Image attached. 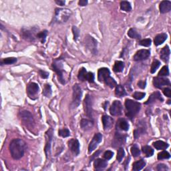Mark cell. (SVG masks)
I'll use <instances>...</instances> for the list:
<instances>
[{
    "mask_svg": "<svg viewBox=\"0 0 171 171\" xmlns=\"http://www.w3.org/2000/svg\"><path fill=\"white\" fill-rule=\"evenodd\" d=\"M26 145L25 142L20 138H15L11 141L9 150L12 158L18 160L22 158L25 153Z\"/></svg>",
    "mask_w": 171,
    "mask_h": 171,
    "instance_id": "6da1fadb",
    "label": "cell"
},
{
    "mask_svg": "<svg viewBox=\"0 0 171 171\" xmlns=\"http://www.w3.org/2000/svg\"><path fill=\"white\" fill-rule=\"evenodd\" d=\"M98 79L101 82H104L111 88H114L116 86V82L110 76V72L106 68L99 69L98 73Z\"/></svg>",
    "mask_w": 171,
    "mask_h": 171,
    "instance_id": "7a4b0ae2",
    "label": "cell"
},
{
    "mask_svg": "<svg viewBox=\"0 0 171 171\" xmlns=\"http://www.w3.org/2000/svg\"><path fill=\"white\" fill-rule=\"evenodd\" d=\"M125 107L126 109V116L130 119H132L139 112L140 110V104L130 99H126L125 101Z\"/></svg>",
    "mask_w": 171,
    "mask_h": 171,
    "instance_id": "3957f363",
    "label": "cell"
},
{
    "mask_svg": "<svg viewBox=\"0 0 171 171\" xmlns=\"http://www.w3.org/2000/svg\"><path fill=\"white\" fill-rule=\"evenodd\" d=\"M71 15L72 12L70 10L66 9V8H56L54 21L58 23H65L68 20Z\"/></svg>",
    "mask_w": 171,
    "mask_h": 171,
    "instance_id": "277c9868",
    "label": "cell"
},
{
    "mask_svg": "<svg viewBox=\"0 0 171 171\" xmlns=\"http://www.w3.org/2000/svg\"><path fill=\"white\" fill-rule=\"evenodd\" d=\"M19 116L21 121V123L27 128H34L35 121L33 116L32 114L27 110H23L19 114Z\"/></svg>",
    "mask_w": 171,
    "mask_h": 171,
    "instance_id": "5b68a950",
    "label": "cell"
},
{
    "mask_svg": "<svg viewBox=\"0 0 171 171\" xmlns=\"http://www.w3.org/2000/svg\"><path fill=\"white\" fill-rule=\"evenodd\" d=\"M52 68L54 71L58 75L59 82L62 84H64L66 83V81H65V78L64 76L63 64H62V61L60 59H55L53 62Z\"/></svg>",
    "mask_w": 171,
    "mask_h": 171,
    "instance_id": "8992f818",
    "label": "cell"
},
{
    "mask_svg": "<svg viewBox=\"0 0 171 171\" xmlns=\"http://www.w3.org/2000/svg\"><path fill=\"white\" fill-rule=\"evenodd\" d=\"M73 95H72V102L71 106L72 108H77L80 104L81 98L82 96V92L80 86L78 84H75L73 86Z\"/></svg>",
    "mask_w": 171,
    "mask_h": 171,
    "instance_id": "52a82bcc",
    "label": "cell"
},
{
    "mask_svg": "<svg viewBox=\"0 0 171 171\" xmlns=\"http://www.w3.org/2000/svg\"><path fill=\"white\" fill-rule=\"evenodd\" d=\"M84 43L86 47L91 51L92 54H97V41L94 37L90 36H87L85 37Z\"/></svg>",
    "mask_w": 171,
    "mask_h": 171,
    "instance_id": "ba28073f",
    "label": "cell"
},
{
    "mask_svg": "<svg viewBox=\"0 0 171 171\" xmlns=\"http://www.w3.org/2000/svg\"><path fill=\"white\" fill-rule=\"evenodd\" d=\"M84 108L86 116L89 118H92V98L89 94L86 95L84 100Z\"/></svg>",
    "mask_w": 171,
    "mask_h": 171,
    "instance_id": "9c48e42d",
    "label": "cell"
},
{
    "mask_svg": "<svg viewBox=\"0 0 171 171\" xmlns=\"http://www.w3.org/2000/svg\"><path fill=\"white\" fill-rule=\"evenodd\" d=\"M38 84L34 82L29 83L27 87V93L28 96L32 100H35L37 98V94L39 92Z\"/></svg>",
    "mask_w": 171,
    "mask_h": 171,
    "instance_id": "30bf717a",
    "label": "cell"
},
{
    "mask_svg": "<svg viewBox=\"0 0 171 171\" xmlns=\"http://www.w3.org/2000/svg\"><path fill=\"white\" fill-rule=\"evenodd\" d=\"M110 112L111 115L114 116H120L123 112V106H122L121 102L118 100L114 102L110 108Z\"/></svg>",
    "mask_w": 171,
    "mask_h": 171,
    "instance_id": "8fae6325",
    "label": "cell"
},
{
    "mask_svg": "<svg viewBox=\"0 0 171 171\" xmlns=\"http://www.w3.org/2000/svg\"><path fill=\"white\" fill-rule=\"evenodd\" d=\"M102 135L100 133H96L94 136L93 138H92V141L90 143L88 146V153H91L92 152H93L95 149L98 145V144L102 142Z\"/></svg>",
    "mask_w": 171,
    "mask_h": 171,
    "instance_id": "7c38bea8",
    "label": "cell"
},
{
    "mask_svg": "<svg viewBox=\"0 0 171 171\" xmlns=\"http://www.w3.org/2000/svg\"><path fill=\"white\" fill-rule=\"evenodd\" d=\"M126 136L122 134L121 133L116 132L114 138L112 145L114 147H117V146H120L123 145H124V142H126Z\"/></svg>",
    "mask_w": 171,
    "mask_h": 171,
    "instance_id": "4fadbf2b",
    "label": "cell"
},
{
    "mask_svg": "<svg viewBox=\"0 0 171 171\" xmlns=\"http://www.w3.org/2000/svg\"><path fill=\"white\" fill-rule=\"evenodd\" d=\"M46 145L45 146V153L46 154V156L48 157V155H50V147H51V140L53 138V130L52 129H50L48 130L46 133Z\"/></svg>",
    "mask_w": 171,
    "mask_h": 171,
    "instance_id": "5bb4252c",
    "label": "cell"
},
{
    "mask_svg": "<svg viewBox=\"0 0 171 171\" xmlns=\"http://www.w3.org/2000/svg\"><path fill=\"white\" fill-rule=\"evenodd\" d=\"M21 36H22L23 38L27 40V41L33 42L36 39L35 31L32 29H22Z\"/></svg>",
    "mask_w": 171,
    "mask_h": 171,
    "instance_id": "9a60e30c",
    "label": "cell"
},
{
    "mask_svg": "<svg viewBox=\"0 0 171 171\" xmlns=\"http://www.w3.org/2000/svg\"><path fill=\"white\" fill-rule=\"evenodd\" d=\"M170 80L166 78L158 76L154 78L153 79L154 86L158 88H161L164 86L170 85Z\"/></svg>",
    "mask_w": 171,
    "mask_h": 171,
    "instance_id": "2e32d148",
    "label": "cell"
},
{
    "mask_svg": "<svg viewBox=\"0 0 171 171\" xmlns=\"http://www.w3.org/2000/svg\"><path fill=\"white\" fill-rule=\"evenodd\" d=\"M150 55V51L148 50H140L135 54L134 56V61H141L147 59Z\"/></svg>",
    "mask_w": 171,
    "mask_h": 171,
    "instance_id": "e0dca14e",
    "label": "cell"
},
{
    "mask_svg": "<svg viewBox=\"0 0 171 171\" xmlns=\"http://www.w3.org/2000/svg\"><path fill=\"white\" fill-rule=\"evenodd\" d=\"M68 147L75 155H78L80 153V143L77 139H71L68 141Z\"/></svg>",
    "mask_w": 171,
    "mask_h": 171,
    "instance_id": "ac0fdd59",
    "label": "cell"
},
{
    "mask_svg": "<svg viewBox=\"0 0 171 171\" xmlns=\"http://www.w3.org/2000/svg\"><path fill=\"white\" fill-rule=\"evenodd\" d=\"M102 120L103 126H104V130L110 129L111 127H112L113 125L114 120L112 119V118H111L109 116H107V115L103 116L102 118Z\"/></svg>",
    "mask_w": 171,
    "mask_h": 171,
    "instance_id": "d6986e66",
    "label": "cell"
},
{
    "mask_svg": "<svg viewBox=\"0 0 171 171\" xmlns=\"http://www.w3.org/2000/svg\"><path fill=\"white\" fill-rule=\"evenodd\" d=\"M116 129L123 131H128L129 129V124L125 119L120 118L118 119L116 123Z\"/></svg>",
    "mask_w": 171,
    "mask_h": 171,
    "instance_id": "ffe728a7",
    "label": "cell"
},
{
    "mask_svg": "<svg viewBox=\"0 0 171 171\" xmlns=\"http://www.w3.org/2000/svg\"><path fill=\"white\" fill-rule=\"evenodd\" d=\"M170 54V50L169 47L168 46H165L161 50V52H160V57L164 62H169Z\"/></svg>",
    "mask_w": 171,
    "mask_h": 171,
    "instance_id": "44dd1931",
    "label": "cell"
},
{
    "mask_svg": "<svg viewBox=\"0 0 171 171\" xmlns=\"http://www.w3.org/2000/svg\"><path fill=\"white\" fill-rule=\"evenodd\" d=\"M159 9L161 13L169 12L171 10V2L170 1H162L160 4Z\"/></svg>",
    "mask_w": 171,
    "mask_h": 171,
    "instance_id": "7402d4cb",
    "label": "cell"
},
{
    "mask_svg": "<svg viewBox=\"0 0 171 171\" xmlns=\"http://www.w3.org/2000/svg\"><path fill=\"white\" fill-rule=\"evenodd\" d=\"M107 162L104 161L103 159H98L95 160V161L94 162V169H96L98 170H103L106 167H107Z\"/></svg>",
    "mask_w": 171,
    "mask_h": 171,
    "instance_id": "603a6c76",
    "label": "cell"
},
{
    "mask_svg": "<svg viewBox=\"0 0 171 171\" xmlns=\"http://www.w3.org/2000/svg\"><path fill=\"white\" fill-rule=\"evenodd\" d=\"M94 126V122L91 120H88V119H82L80 122V126L82 130L87 131L92 129Z\"/></svg>",
    "mask_w": 171,
    "mask_h": 171,
    "instance_id": "cb8c5ba5",
    "label": "cell"
},
{
    "mask_svg": "<svg viewBox=\"0 0 171 171\" xmlns=\"http://www.w3.org/2000/svg\"><path fill=\"white\" fill-rule=\"evenodd\" d=\"M156 100H160V101H161V102L163 101V98H162L161 94V93H160L159 92H154L153 94H152L150 95V96L149 97L148 100L146 102L145 104H151V103L154 102Z\"/></svg>",
    "mask_w": 171,
    "mask_h": 171,
    "instance_id": "d4e9b609",
    "label": "cell"
},
{
    "mask_svg": "<svg viewBox=\"0 0 171 171\" xmlns=\"http://www.w3.org/2000/svg\"><path fill=\"white\" fill-rule=\"evenodd\" d=\"M167 39V35L166 34H161L157 35V36L154 37V43L155 46H159L164 43L165 40Z\"/></svg>",
    "mask_w": 171,
    "mask_h": 171,
    "instance_id": "484cf974",
    "label": "cell"
},
{
    "mask_svg": "<svg viewBox=\"0 0 171 171\" xmlns=\"http://www.w3.org/2000/svg\"><path fill=\"white\" fill-rule=\"evenodd\" d=\"M146 162L144 160L141 159L140 161H138L137 162H135L132 165V170L134 171H139L140 170H142L144 167H145Z\"/></svg>",
    "mask_w": 171,
    "mask_h": 171,
    "instance_id": "4316f807",
    "label": "cell"
},
{
    "mask_svg": "<svg viewBox=\"0 0 171 171\" xmlns=\"http://www.w3.org/2000/svg\"><path fill=\"white\" fill-rule=\"evenodd\" d=\"M153 146L157 150H165L169 147V145L162 140H158L154 142L153 143Z\"/></svg>",
    "mask_w": 171,
    "mask_h": 171,
    "instance_id": "83f0119b",
    "label": "cell"
},
{
    "mask_svg": "<svg viewBox=\"0 0 171 171\" xmlns=\"http://www.w3.org/2000/svg\"><path fill=\"white\" fill-rule=\"evenodd\" d=\"M115 94L117 97H123L126 95V92L124 87L121 85H116Z\"/></svg>",
    "mask_w": 171,
    "mask_h": 171,
    "instance_id": "f1b7e54d",
    "label": "cell"
},
{
    "mask_svg": "<svg viewBox=\"0 0 171 171\" xmlns=\"http://www.w3.org/2000/svg\"><path fill=\"white\" fill-rule=\"evenodd\" d=\"M124 68V62L122 61H116L114 64V66L113 70L115 72L118 73L123 72Z\"/></svg>",
    "mask_w": 171,
    "mask_h": 171,
    "instance_id": "f546056e",
    "label": "cell"
},
{
    "mask_svg": "<svg viewBox=\"0 0 171 171\" xmlns=\"http://www.w3.org/2000/svg\"><path fill=\"white\" fill-rule=\"evenodd\" d=\"M142 151L143 152L144 154H145V155L147 157L152 156L154 154V150L150 147V146H142Z\"/></svg>",
    "mask_w": 171,
    "mask_h": 171,
    "instance_id": "4dcf8cb0",
    "label": "cell"
},
{
    "mask_svg": "<svg viewBox=\"0 0 171 171\" xmlns=\"http://www.w3.org/2000/svg\"><path fill=\"white\" fill-rule=\"evenodd\" d=\"M120 9L124 12H130L132 10V7L128 1H123L120 2Z\"/></svg>",
    "mask_w": 171,
    "mask_h": 171,
    "instance_id": "1f68e13d",
    "label": "cell"
},
{
    "mask_svg": "<svg viewBox=\"0 0 171 171\" xmlns=\"http://www.w3.org/2000/svg\"><path fill=\"white\" fill-rule=\"evenodd\" d=\"M128 36L133 39H140L141 37L140 35L136 31V29L133 28L129 29L128 32Z\"/></svg>",
    "mask_w": 171,
    "mask_h": 171,
    "instance_id": "d6a6232c",
    "label": "cell"
},
{
    "mask_svg": "<svg viewBox=\"0 0 171 171\" xmlns=\"http://www.w3.org/2000/svg\"><path fill=\"white\" fill-rule=\"evenodd\" d=\"M86 74H87V71L84 68H82L80 70L79 72H78V79L81 81H85L86 78Z\"/></svg>",
    "mask_w": 171,
    "mask_h": 171,
    "instance_id": "836d02e7",
    "label": "cell"
},
{
    "mask_svg": "<svg viewBox=\"0 0 171 171\" xmlns=\"http://www.w3.org/2000/svg\"><path fill=\"white\" fill-rule=\"evenodd\" d=\"M169 75V68L167 66H164L161 68V71L159 73V76L160 77H163V76H167Z\"/></svg>",
    "mask_w": 171,
    "mask_h": 171,
    "instance_id": "e575fe53",
    "label": "cell"
},
{
    "mask_svg": "<svg viewBox=\"0 0 171 171\" xmlns=\"http://www.w3.org/2000/svg\"><path fill=\"white\" fill-rule=\"evenodd\" d=\"M47 34H48V32L46 30H44L43 32L37 33V34L36 35V37L39 40H41L42 43H44L46 41V36H47Z\"/></svg>",
    "mask_w": 171,
    "mask_h": 171,
    "instance_id": "d590c367",
    "label": "cell"
},
{
    "mask_svg": "<svg viewBox=\"0 0 171 171\" xmlns=\"http://www.w3.org/2000/svg\"><path fill=\"white\" fill-rule=\"evenodd\" d=\"M170 154L168 153L167 151H162L161 153H160L158 154V156H157V158H158L159 160H162V159H170Z\"/></svg>",
    "mask_w": 171,
    "mask_h": 171,
    "instance_id": "8d00e7d4",
    "label": "cell"
},
{
    "mask_svg": "<svg viewBox=\"0 0 171 171\" xmlns=\"http://www.w3.org/2000/svg\"><path fill=\"white\" fill-rule=\"evenodd\" d=\"M124 155H125V153H124V149L123 148H119L117 153V156H116V159H117L119 162H120L123 161Z\"/></svg>",
    "mask_w": 171,
    "mask_h": 171,
    "instance_id": "74e56055",
    "label": "cell"
},
{
    "mask_svg": "<svg viewBox=\"0 0 171 171\" xmlns=\"http://www.w3.org/2000/svg\"><path fill=\"white\" fill-rule=\"evenodd\" d=\"M43 94L46 97H50L51 94V89L50 84H46L44 86V88H43Z\"/></svg>",
    "mask_w": 171,
    "mask_h": 171,
    "instance_id": "f35d334b",
    "label": "cell"
},
{
    "mask_svg": "<svg viewBox=\"0 0 171 171\" xmlns=\"http://www.w3.org/2000/svg\"><path fill=\"white\" fill-rule=\"evenodd\" d=\"M160 65H161V62H160L159 60H154L153 64H152V66H151V68H150V72L152 74H153V73L155 72L156 71V70L159 68Z\"/></svg>",
    "mask_w": 171,
    "mask_h": 171,
    "instance_id": "ab89813d",
    "label": "cell"
},
{
    "mask_svg": "<svg viewBox=\"0 0 171 171\" xmlns=\"http://www.w3.org/2000/svg\"><path fill=\"white\" fill-rule=\"evenodd\" d=\"M16 62H17V59L15 58H7L3 59L1 61V64H6V65L13 64L15 63Z\"/></svg>",
    "mask_w": 171,
    "mask_h": 171,
    "instance_id": "60d3db41",
    "label": "cell"
},
{
    "mask_svg": "<svg viewBox=\"0 0 171 171\" xmlns=\"http://www.w3.org/2000/svg\"><path fill=\"white\" fill-rule=\"evenodd\" d=\"M130 150H131V153L134 157H137L140 155V150H139V148H138V146L137 145H134L133 146H132Z\"/></svg>",
    "mask_w": 171,
    "mask_h": 171,
    "instance_id": "b9f144b4",
    "label": "cell"
},
{
    "mask_svg": "<svg viewBox=\"0 0 171 171\" xmlns=\"http://www.w3.org/2000/svg\"><path fill=\"white\" fill-rule=\"evenodd\" d=\"M70 134V130L67 128L61 129L58 131V135L60 136V137H62L66 138V137H69Z\"/></svg>",
    "mask_w": 171,
    "mask_h": 171,
    "instance_id": "7bdbcfd3",
    "label": "cell"
},
{
    "mask_svg": "<svg viewBox=\"0 0 171 171\" xmlns=\"http://www.w3.org/2000/svg\"><path fill=\"white\" fill-rule=\"evenodd\" d=\"M144 132H145V129H144V128H139L138 129H136L134 131V137L136 139H137V138L140 137V134H144Z\"/></svg>",
    "mask_w": 171,
    "mask_h": 171,
    "instance_id": "ee69618b",
    "label": "cell"
},
{
    "mask_svg": "<svg viewBox=\"0 0 171 171\" xmlns=\"http://www.w3.org/2000/svg\"><path fill=\"white\" fill-rule=\"evenodd\" d=\"M145 95L146 94L144 93V92H136L135 93L133 94V97H134V98H135L136 100H141L145 96Z\"/></svg>",
    "mask_w": 171,
    "mask_h": 171,
    "instance_id": "f6af8a7d",
    "label": "cell"
},
{
    "mask_svg": "<svg viewBox=\"0 0 171 171\" xmlns=\"http://www.w3.org/2000/svg\"><path fill=\"white\" fill-rule=\"evenodd\" d=\"M151 42H152L151 40L147 38V39L141 40V41L139 42V44L140 46H145V47H148V46H150L151 45Z\"/></svg>",
    "mask_w": 171,
    "mask_h": 171,
    "instance_id": "bcb514c9",
    "label": "cell"
},
{
    "mask_svg": "<svg viewBox=\"0 0 171 171\" xmlns=\"http://www.w3.org/2000/svg\"><path fill=\"white\" fill-rule=\"evenodd\" d=\"M72 32H73V34H74V40H75V41H76L78 38V37H79V34H80L79 29H78L77 27L73 26Z\"/></svg>",
    "mask_w": 171,
    "mask_h": 171,
    "instance_id": "7dc6e473",
    "label": "cell"
},
{
    "mask_svg": "<svg viewBox=\"0 0 171 171\" xmlns=\"http://www.w3.org/2000/svg\"><path fill=\"white\" fill-rule=\"evenodd\" d=\"M86 80L88 81L90 83H93L94 80V75L92 72H87Z\"/></svg>",
    "mask_w": 171,
    "mask_h": 171,
    "instance_id": "c3c4849f",
    "label": "cell"
},
{
    "mask_svg": "<svg viewBox=\"0 0 171 171\" xmlns=\"http://www.w3.org/2000/svg\"><path fill=\"white\" fill-rule=\"evenodd\" d=\"M113 155H114V153L112 151L107 150V151H106L104 154V158L108 161V160H110L112 159L113 157Z\"/></svg>",
    "mask_w": 171,
    "mask_h": 171,
    "instance_id": "681fc988",
    "label": "cell"
},
{
    "mask_svg": "<svg viewBox=\"0 0 171 171\" xmlns=\"http://www.w3.org/2000/svg\"><path fill=\"white\" fill-rule=\"evenodd\" d=\"M156 170L159 171H164V170H169V168L167 166L166 164H159L157 165L156 167Z\"/></svg>",
    "mask_w": 171,
    "mask_h": 171,
    "instance_id": "f907efd6",
    "label": "cell"
},
{
    "mask_svg": "<svg viewBox=\"0 0 171 171\" xmlns=\"http://www.w3.org/2000/svg\"><path fill=\"white\" fill-rule=\"evenodd\" d=\"M39 74L40 75V76H41L42 78H48L49 76V73L47 72H45L43 71V70H40L39 71Z\"/></svg>",
    "mask_w": 171,
    "mask_h": 171,
    "instance_id": "816d5d0a",
    "label": "cell"
},
{
    "mask_svg": "<svg viewBox=\"0 0 171 171\" xmlns=\"http://www.w3.org/2000/svg\"><path fill=\"white\" fill-rule=\"evenodd\" d=\"M163 93L165 96L170 98L171 97V90L169 88H166L163 90Z\"/></svg>",
    "mask_w": 171,
    "mask_h": 171,
    "instance_id": "f5cc1de1",
    "label": "cell"
},
{
    "mask_svg": "<svg viewBox=\"0 0 171 171\" xmlns=\"http://www.w3.org/2000/svg\"><path fill=\"white\" fill-rule=\"evenodd\" d=\"M138 86L139 87V88L144 89L146 87V82L145 81H142V80H140L139 82H138Z\"/></svg>",
    "mask_w": 171,
    "mask_h": 171,
    "instance_id": "db71d44e",
    "label": "cell"
},
{
    "mask_svg": "<svg viewBox=\"0 0 171 171\" xmlns=\"http://www.w3.org/2000/svg\"><path fill=\"white\" fill-rule=\"evenodd\" d=\"M78 4H79L80 6H85V5L88 4V1L87 0H80Z\"/></svg>",
    "mask_w": 171,
    "mask_h": 171,
    "instance_id": "11a10c76",
    "label": "cell"
},
{
    "mask_svg": "<svg viewBox=\"0 0 171 171\" xmlns=\"http://www.w3.org/2000/svg\"><path fill=\"white\" fill-rule=\"evenodd\" d=\"M55 1L57 4L61 5V6H63L65 4V1H62V0H56Z\"/></svg>",
    "mask_w": 171,
    "mask_h": 171,
    "instance_id": "9f6ffc18",
    "label": "cell"
}]
</instances>
